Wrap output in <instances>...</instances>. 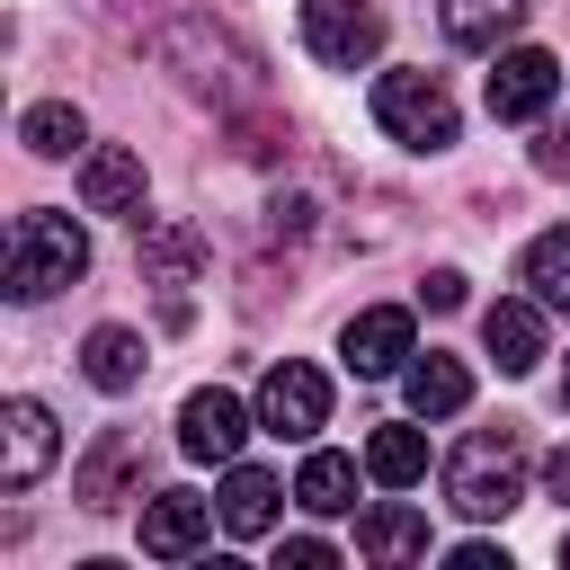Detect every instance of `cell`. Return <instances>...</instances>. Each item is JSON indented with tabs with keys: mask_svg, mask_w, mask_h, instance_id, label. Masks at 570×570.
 Wrapping results in <instances>:
<instances>
[{
	"mask_svg": "<svg viewBox=\"0 0 570 570\" xmlns=\"http://www.w3.org/2000/svg\"><path fill=\"white\" fill-rule=\"evenodd\" d=\"M445 499L463 517H508L525 499V445H517V428H472L454 445V463H445Z\"/></svg>",
	"mask_w": 570,
	"mask_h": 570,
	"instance_id": "obj_1",
	"label": "cell"
},
{
	"mask_svg": "<svg viewBox=\"0 0 570 570\" xmlns=\"http://www.w3.org/2000/svg\"><path fill=\"white\" fill-rule=\"evenodd\" d=\"M89 276V232L71 214H27L9 240V303H45Z\"/></svg>",
	"mask_w": 570,
	"mask_h": 570,
	"instance_id": "obj_2",
	"label": "cell"
},
{
	"mask_svg": "<svg viewBox=\"0 0 570 570\" xmlns=\"http://www.w3.org/2000/svg\"><path fill=\"white\" fill-rule=\"evenodd\" d=\"M374 125L392 142H410V151H445L463 116H454V89L436 71H383L374 80Z\"/></svg>",
	"mask_w": 570,
	"mask_h": 570,
	"instance_id": "obj_3",
	"label": "cell"
},
{
	"mask_svg": "<svg viewBox=\"0 0 570 570\" xmlns=\"http://www.w3.org/2000/svg\"><path fill=\"white\" fill-rule=\"evenodd\" d=\"M303 45H312V62L356 71L383 53V9L374 0H303Z\"/></svg>",
	"mask_w": 570,
	"mask_h": 570,
	"instance_id": "obj_4",
	"label": "cell"
},
{
	"mask_svg": "<svg viewBox=\"0 0 570 570\" xmlns=\"http://www.w3.org/2000/svg\"><path fill=\"white\" fill-rule=\"evenodd\" d=\"M258 428H267V436H321V428H330V374L303 365V356L267 365V383H258Z\"/></svg>",
	"mask_w": 570,
	"mask_h": 570,
	"instance_id": "obj_5",
	"label": "cell"
},
{
	"mask_svg": "<svg viewBox=\"0 0 570 570\" xmlns=\"http://www.w3.org/2000/svg\"><path fill=\"white\" fill-rule=\"evenodd\" d=\"M552 89H561V62H552L543 45H508V53L490 62V116H499V125H534V116L552 107Z\"/></svg>",
	"mask_w": 570,
	"mask_h": 570,
	"instance_id": "obj_6",
	"label": "cell"
},
{
	"mask_svg": "<svg viewBox=\"0 0 570 570\" xmlns=\"http://www.w3.org/2000/svg\"><path fill=\"white\" fill-rule=\"evenodd\" d=\"M240 436H249V410H240L223 383H205V392L178 401V454H196V463H240Z\"/></svg>",
	"mask_w": 570,
	"mask_h": 570,
	"instance_id": "obj_7",
	"label": "cell"
},
{
	"mask_svg": "<svg viewBox=\"0 0 570 570\" xmlns=\"http://www.w3.org/2000/svg\"><path fill=\"white\" fill-rule=\"evenodd\" d=\"M53 410L45 401H9L0 410V490H36L45 481V463H53Z\"/></svg>",
	"mask_w": 570,
	"mask_h": 570,
	"instance_id": "obj_8",
	"label": "cell"
},
{
	"mask_svg": "<svg viewBox=\"0 0 570 570\" xmlns=\"http://www.w3.org/2000/svg\"><path fill=\"white\" fill-rule=\"evenodd\" d=\"M338 356L356 365V374H401L419 347H410V312L401 303H374V312H356L347 330H338Z\"/></svg>",
	"mask_w": 570,
	"mask_h": 570,
	"instance_id": "obj_9",
	"label": "cell"
},
{
	"mask_svg": "<svg viewBox=\"0 0 570 570\" xmlns=\"http://www.w3.org/2000/svg\"><path fill=\"white\" fill-rule=\"evenodd\" d=\"M481 347L499 356V374H534L543 365V303L534 294H508L481 312Z\"/></svg>",
	"mask_w": 570,
	"mask_h": 570,
	"instance_id": "obj_10",
	"label": "cell"
},
{
	"mask_svg": "<svg viewBox=\"0 0 570 570\" xmlns=\"http://www.w3.org/2000/svg\"><path fill=\"white\" fill-rule=\"evenodd\" d=\"M205 525H214V499H196V490L142 499V552H151V561H187V552L205 543Z\"/></svg>",
	"mask_w": 570,
	"mask_h": 570,
	"instance_id": "obj_11",
	"label": "cell"
},
{
	"mask_svg": "<svg viewBox=\"0 0 570 570\" xmlns=\"http://www.w3.org/2000/svg\"><path fill=\"white\" fill-rule=\"evenodd\" d=\"M80 205H89V214H134V223H142V160H134L125 142L80 151Z\"/></svg>",
	"mask_w": 570,
	"mask_h": 570,
	"instance_id": "obj_12",
	"label": "cell"
},
{
	"mask_svg": "<svg viewBox=\"0 0 570 570\" xmlns=\"http://www.w3.org/2000/svg\"><path fill=\"white\" fill-rule=\"evenodd\" d=\"M356 552L365 561H428V517L410 499H374L356 517Z\"/></svg>",
	"mask_w": 570,
	"mask_h": 570,
	"instance_id": "obj_13",
	"label": "cell"
},
{
	"mask_svg": "<svg viewBox=\"0 0 570 570\" xmlns=\"http://www.w3.org/2000/svg\"><path fill=\"white\" fill-rule=\"evenodd\" d=\"M525 9H534V0H436L445 36H454L463 53H499V45L525 27Z\"/></svg>",
	"mask_w": 570,
	"mask_h": 570,
	"instance_id": "obj_14",
	"label": "cell"
},
{
	"mask_svg": "<svg viewBox=\"0 0 570 570\" xmlns=\"http://www.w3.org/2000/svg\"><path fill=\"white\" fill-rule=\"evenodd\" d=\"M142 365H151V347H142L125 321H98V330H89V347H80V374H89L98 392H134V383H142Z\"/></svg>",
	"mask_w": 570,
	"mask_h": 570,
	"instance_id": "obj_15",
	"label": "cell"
},
{
	"mask_svg": "<svg viewBox=\"0 0 570 570\" xmlns=\"http://www.w3.org/2000/svg\"><path fill=\"white\" fill-rule=\"evenodd\" d=\"M276 499H285L276 472H258V463H232V472H223V525H232L240 543H258V534L276 525Z\"/></svg>",
	"mask_w": 570,
	"mask_h": 570,
	"instance_id": "obj_16",
	"label": "cell"
},
{
	"mask_svg": "<svg viewBox=\"0 0 570 570\" xmlns=\"http://www.w3.org/2000/svg\"><path fill=\"white\" fill-rule=\"evenodd\" d=\"M196 267H205V240H196L187 223H142V276H151L169 303H178V285H187Z\"/></svg>",
	"mask_w": 570,
	"mask_h": 570,
	"instance_id": "obj_17",
	"label": "cell"
},
{
	"mask_svg": "<svg viewBox=\"0 0 570 570\" xmlns=\"http://www.w3.org/2000/svg\"><path fill=\"white\" fill-rule=\"evenodd\" d=\"M125 481H142V436H98V454L80 463V508H116L125 499Z\"/></svg>",
	"mask_w": 570,
	"mask_h": 570,
	"instance_id": "obj_18",
	"label": "cell"
},
{
	"mask_svg": "<svg viewBox=\"0 0 570 570\" xmlns=\"http://www.w3.org/2000/svg\"><path fill=\"white\" fill-rule=\"evenodd\" d=\"M463 401H472L463 356H436V347H428V356H410V410H419V419H454Z\"/></svg>",
	"mask_w": 570,
	"mask_h": 570,
	"instance_id": "obj_19",
	"label": "cell"
},
{
	"mask_svg": "<svg viewBox=\"0 0 570 570\" xmlns=\"http://www.w3.org/2000/svg\"><path fill=\"white\" fill-rule=\"evenodd\" d=\"M365 472H374L383 490H419V481H428V436H419V428H374V436H365Z\"/></svg>",
	"mask_w": 570,
	"mask_h": 570,
	"instance_id": "obj_20",
	"label": "cell"
},
{
	"mask_svg": "<svg viewBox=\"0 0 570 570\" xmlns=\"http://www.w3.org/2000/svg\"><path fill=\"white\" fill-rule=\"evenodd\" d=\"M294 499H303L312 517H338V508H356V463H347V454H303V472H294Z\"/></svg>",
	"mask_w": 570,
	"mask_h": 570,
	"instance_id": "obj_21",
	"label": "cell"
},
{
	"mask_svg": "<svg viewBox=\"0 0 570 570\" xmlns=\"http://www.w3.org/2000/svg\"><path fill=\"white\" fill-rule=\"evenodd\" d=\"M525 285H534L543 312H570V223L543 232V240H525Z\"/></svg>",
	"mask_w": 570,
	"mask_h": 570,
	"instance_id": "obj_22",
	"label": "cell"
},
{
	"mask_svg": "<svg viewBox=\"0 0 570 570\" xmlns=\"http://www.w3.org/2000/svg\"><path fill=\"white\" fill-rule=\"evenodd\" d=\"M18 134H27V151H36V160H71V151L89 142V125H80V107H62V98H45V107H27V125H18Z\"/></svg>",
	"mask_w": 570,
	"mask_h": 570,
	"instance_id": "obj_23",
	"label": "cell"
},
{
	"mask_svg": "<svg viewBox=\"0 0 570 570\" xmlns=\"http://www.w3.org/2000/svg\"><path fill=\"white\" fill-rule=\"evenodd\" d=\"M276 561H285V570H330L338 552H330L321 534H294V543H276Z\"/></svg>",
	"mask_w": 570,
	"mask_h": 570,
	"instance_id": "obj_24",
	"label": "cell"
},
{
	"mask_svg": "<svg viewBox=\"0 0 570 570\" xmlns=\"http://www.w3.org/2000/svg\"><path fill=\"white\" fill-rule=\"evenodd\" d=\"M419 303H428V312H454V303H463V276H454V267H436V276L419 285Z\"/></svg>",
	"mask_w": 570,
	"mask_h": 570,
	"instance_id": "obj_25",
	"label": "cell"
},
{
	"mask_svg": "<svg viewBox=\"0 0 570 570\" xmlns=\"http://www.w3.org/2000/svg\"><path fill=\"white\" fill-rule=\"evenodd\" d=\"M534 169H543V178H561V169H570V125H552V134L534 142Z\"/></svg>",
	"mask_w": 570,
	"mask_h": 570,
	"instance_id": "obj_26",
	"label": "cell"
},
{
	"mask_svg": "<svg viewBox=\"0 0 570 570\" xmlns=\"http://www.w3.org/2000/svg\"><path fill=\"white\" fill-rule=\"evenodd\" d=\"M454 570H508V552H490V543H454Z\"/></svg>",
	"mask_w": 570,
	"mask_h": 570,
	"instance_id": "obj_27",
	"label": "cell"
},
{
	"mask_svg": "<svg viewBox=\"0 0 570 570\" xmlns=\"http://www.w3.org/2000/svg\"><path fill=\"white\" fill-rule=\"evenodd\" d=\"M543 490H552V499H570V445H552V454H543Z\"/></svg>",
	"mask_w": 570,
	"mask_h": 570,
	"instance_id": "obj_28",
	"label": "cell"
},
{
	"mask_svg": "<svg viewBox=\"0 0 570 570\" xmlns=\"http://www.w3.org/2000/svg\"><path fill=\"white\" fill-rule=\"evenodd\" d=\"M561 561H570V534H561Z\"/></svg>",
	"mask_w": 570,
	"mask_h": 570,
	"instance_id": "obj_29",
	"label": "cell"
},
{
	"mask_svg": "<svg viewBox=\"0 0 570 570\" xmlns=\"http://www.w3.org/2000/svg\"><path fill=\"white\" fill-rule=\"evenodd\" d=\"M561 392H570V383H561Z\"/></svg>",
	"mask_w": 570,
	"mask_h": 570,
	"instance_id": "obj_30",
	"label": "cell"
}]
</instances>
